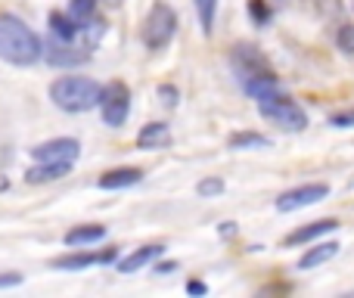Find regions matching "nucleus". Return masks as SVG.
<instances>
[{
	"instance_id": "1",
	"label": "nucleus",
	"mask_w": 354,
	"mask_h": 298,
	"mask_svg": "<svg viewBox=\"0 0 354 298\" xmlns=\"http://www.w3.org/2000/svg\"><path fill=\"white\" fill-rule=\"evenodd\" d=\"M44 59V41L22 16L0 12V62L28 68Z\"/></svg>"
},
{
	"instance_id": "2",
	"label": "nucleus",
	"mask_w": 354,
	"mask_h": 298,
	"mask_svg": "<svg viewBox=\"0 0 354 298\" xmlns=\"http://www.w3.org/2000/svg\"><path fill=\"white\" fill-rule=\"evenodd\" d=\"M100 93L103 84L87 75H59V78L50 84V100L59 112L68 115H84V112L97 109L100 106Z\"/></svg>"
},
{
	"instance_id": "3",
	"label": "nucleus",
	"mask_w": 354,
	"mask_h": 298,
	"mask_svg": "<svg viewBox=\"0 0 354 298\" xmlns=\"http://www.w3.org/2000/svg\"><path fill=\"white\" fill-rule=\"evenodd\" d=\"M258 112H261L264 122L274 124V128L283 131V134H301V131H308V124H311L308 109L295 97H289L286 91L258 100Z\"/></svg>"
},
{
	"instance_id": "4",
	"label": "nucleus",
	"mask_w": 354,
	"mask_h": 298,
	"mask_svg": "<svg viewBox=\"0 0 354 298\" xmlns=\"http://www.w3.org/2000/svg\"><path fill=\"white\" fill-rule=\"evenodd\" d=\"M177 28H180V19H177V10L165 0H156L149 6L147 19H143V28H140V37H143V47L159 53L165 50L168 44L177 37Z\"/></svg>"
},
{
	"instance_id": "5",
	"label": "nucleus",
	"mask_w": 354,
	"mask_h": 298,
	"mask_svg": "<svg viewBox=\"0 0 354 298\" xmlns=\"http://www.w3.org/2000/svg\"><path fill=\"white\" fill-rule=\"evenodd\" d=\"M131 106H134V97H131V87L124 81H109L103 84V93H100V118H103L106 128L118 131L128 124L131 118Z\"/></svg>"
},
{
	"instance_id": "6",
	"label": "nucleus",
	"mask_w": 354,
	"mask_h": 298,
	"mask_svg": "<svg viewBox=\"0 0 354 298\" xmlns=\"http://www.w3.org/2000/svg\"><path fill=\"white\" fill-rule=\"evenodd\" d=\"M326 196H330V183L308 180V183H299V187L283 189V193L274 199V208L280 214H292V212H301V208L317 205V202H324Z\"/></svg>"
},
{
	"instance_id": "7",
	"label": "nucleus",
	"mask_w": 354,
	"mask_h": 298,
	"mask_svg": "<svg viewBox=\"0 0 354 298\" xmlns=\"http://www.w3.org/2000/svg\"><path fill=\"white\" fill-rule=\"evenodd\" d=\"M118 261V249L109 245V249H68V255H59L50 261L53 270H62V274H78V270L97 268V264H115Z\"/></svg>"
},
{
	"instance_id": "8",
	"label": "nucleus",
	"mask_w": 354,
	"mask_h": 298,
	"mask_svg": "<svg viewBox=\"0 0 354 298\" xmlns=\"http://www.w3.org/2000/svg\"><path fill=\"white\" fill-rule=\"evenodd\" d=\"M44 59L53 68H75L91 59V50L81 41H59V37L50 35L47 41H44Z\"/></svg>"
},
{
	"instance_id": "9",
	"label": "nucleus",
	"mask_w": 354,
	"mask_h": 298,
	"mask_svg": "<svg viewBox=\"0 0 354 298\" xmlns=\"http://www.w3.org/2000/svg\"><path fill=\"white\" fill-rule=\"evenodd\" d=\"M230 68H233V75H236V81H245L258 72H270L274 66H270V59L255 44L243 41V44H233L230 47Z\"/></svg>"
},
{
	"instance_id": "10",
	"label": "nucleus",
	"mask_w": 354,
	"mask_h": 298,
	"mask_svg": "<svg viewBox=\"0 0 354 298\" xmlns=\"http://www.w3.org/2000/svg\"><path fill=\"white\" fill-rule=\"evenodd\" d=\"M339 218H317V221H308V224H299L295 230H289L283 236V245L286 249H305V245L317 243V239H326L339 230Z\"/></svg>"
},
{
	"instance_id": "11",
	"label": "nucleus",
	"mask_w": 354,
	"mask_h": 298,
	"mask_svg": "<svg viewBox=\"0 0 354 298\" xmlns=\"http://www.w3.org/2000/svg\"><path fill=\"white\" fill-rule=\"evenodd\" d=\"M28 156L35 162H78L81 143L75 137H53V140H44L37 147H31Z\"/></svg>"
},
{
	"instance_id": "12",
	"label": "nucleus",
	"mask_w": 354,
	"mask_h": 298,
	"mask_svg": "<svg viewBox=\"0 0 354 298\" xmlns=\"http://www.w3.org/2000/svg\"><path fill=\"white\" fill-rule=\"evenodd\" d=\"M339 249H342V243L333 236L326 239H317V243L305 245V252L299 255V261H295V268L299 270H314V268H324L326 261H333V258L339 255Z\"/></svg>"
},
{
	"instance_id": "13",
	"label": "nucleus",
	"mask_w": 354,
	"mask_h": 298,
	"mask_svg": "<svg viewBox=\"0 0 354 298\" xmlns=\"http://www.w3.org/2000/svg\"><path fill=\"white\" fill-rule=\"evenodd\" d=\"M165 255V245L162 243H149V245H140V249H134L131 255H118L115 261V270L118 274H137V270L143 268H153V261H159V258Z\"/></svg>"
},
{
	"instance_id": "14",
	"label": "nucleus",
	"mask_w": 354,
	"mask_h": 298,
	"mask_svg": "<svg viewBox=\"0 0 354 298\" xmlns=\"http://www.w3.org/2000/svg\"><path fill=\"white\" fill-rule=\"evenodd\" d=\"M143 180V168L137 165H122V168H109L100 174L97 187L106 189V193H118V189H131Z\"/></svg>"
},
{
	"instance_id": "15",
	"label": "nucleus",
	"mask_w": 354,
	"mask_h": 298,
	"mask_svg": "<svg viewBox=\"0 0 354 298\" xmlns=\"http://www.w3.org/2000/svg\"><path fill=\"white\" fill-rule=\"evenodd\" d=\"M239 87H243V93L249 100H264V97H270V93H280V91H286L283 87V81H280V75L270 68V72H258V75H252V78H245V81H239Z\"/></svg>"
},
{
	"instance_id": "16",
	"label": "nucleus",
	"mask_w": 354,
	"mask_h": 298,
	"mask_svg": "<svg viewBox=\"0 0 354 298\" xmlns=\"http://www.w3.org/2000/svg\"><path fill=\"white\" fill-rule=\"evenodd\" d=\"M72 165L75 162H35L22 177L31 187H41V183H53V180H62L66 174H72Z\"/></svg>"
},
{
	"instance_id": "17",
	"label": "nucleus",
	"mask_w": 354,
	"mask_h": 298,
	"mask_svg": "<svg viewBox=\"0 0 354 298\" xmlns=\"http://www.w3.org/2000/svg\"><path fill=\"white\" fill-rule=\"evenodd\" d=\"M171 143V124L168 122H149L137 131V149H165Z\"/></svg>"
},
{
	"instance_id": "18",
	"label": "nucleus",
	"mask_w": 354,
	"mask_h": 298,
	"mask_svg": "<svg viewBox=\"0 0 354 298\" xmlns=\"http://www.w3.org/2000/svg\"><path fill=\"white\" fill-rule=\"evenodd\" d=\"M106 239V227L103 224H78L72 227V230H66V236H62V243L68 245V249H84V245H97Z\"/></svg>"
},
{
	"instance_id": "19",
	"label": "nucleus",
	"mask_w": 354,
	"mask_h": 298,
	"mask_svg": "<svg viewBox=\"0 0 354 298\" xmlns=\"http://www.w3.org/2000/svg\"><path fill=\"white\" fill-rule=\"evenodd\" d=\"M47 28H50V35L59 37V41H78V35H81V22L68 16V10H53L50 12Z\"/></svg>"
},
{
	"instance_id": "20",
	"label": "nucleus",
	"mask_w": 354,
	"mask_h": 298,
	"mask_svg": "<svg viewBox=\"0 0 354 298\" xmlns=\"http://www.w3.org/2000/svg\"><path fill=\"white\" fill-rule=\"evenodd\" d=\"M227 147L233 152H255V149H270L274 140L268 134H261V131H233L227 137Z\"/></svg>"
},
{
	"instance_id": "21",
	"label": "nucleus",
	"mask_w": 354,
	"mask_h": 298,
	"mask_svg": "<svg viewBox=\"0 0 354 298\" xmlns=\"http://www.w3.org/2000/svg\"><path fill=\"white\" fill-rule=\"evenodd\" d=\"M218 3L221 0H193L196 19H199V28L205 37L214 35V19H218Z\"/></svg>"
},
{
	"instance_id": "22",
	"label": "nucleus",
	"mask_w": 354,
	"mask_h": 298,
	"mask_svg": "<svg viewBox=\"0 0 354 298\" xmlns=\"http://www.w3.org/2000/svg\"><path fill=\"white\" fill-rule=\"evenodd\" d=\"M245 12L255 28H268L274 22V3L270 0H245Z\"/></svg>"
},
{
	"instance_id": "23",
	"label": "nucleus",
	"mask_w": 354,
	"mask_h": 298,
	"mask_svg": "<svg viewBox=\"0 0 354 298\" xmlns=\"http://www.w3.org/2000/svg\"><path fill=\"white\" fill-rule=\"evenodd\" d=\"M66 10H68V16L78 19V22L84 25V22H91V19L100 12V0H68Z\"/></svg>"
},
{
	"instance_id": "24",
	"label": "nucleus",
	"mask_w": 354,
	"mask_h": 298,
	"mask_svg": "<svg viewBox=\"0 0 354 298\" xmlns=\"http://www.w3.org/2000/svg\"><path fill=\"white\" fill-rule=\"evenodd\" d=\"M333 44H336L345 56H354V22H339L336 28H333Z\"/></svg>"
},
{
	"instance_id": "25",
	"label": "nucleus",
	"mask_w": 354,
	"mask_h": 298,
	"mask_svg": "<svg viewBox=\"0 0 354 298\" xmlns=\"http://www.w3.org/2000/svg\"><path fill=\"white\" fill-rule=\"evenodd\" d=\"M224 187L227 183L221 180V177H202V180L196 183V196H199V199H214V196L224 193Z\"/></svg>"
},
{
	"instance_id": "26",
	"label": "nucleus",
	"mask_w": 354,
	"mask_h": 298,
	"mask_svg": "<svg viewBox=\"0 0 354 298\" xmlns=\"http://www.w3.org/2000/svg\"><path fill=\"white\" fill-rule=\"evenodd\" d=\"M326 124L336 131H351L354 128V106H348V109H336L326 115Z\"/></svg>"
},
{
	"instance_id": "27",
	"label": "nucleus",
	"mask_w": 354,
	"mask_h": 298,
	"mask_svg": "<svg viewBox=\"0 0 354 298\" xmlns=\"http://www.w3.org/2000/svg\"><path fill=\"white\" fill-rule=\"evenodd\" d=\"M156 97H159V103L165 106V109H174L177 103H180V91H177V84H159L156 87Z\"/></svg>"
},
{
	"instance_id": "28",
	"label": "nucleus",
	"mask_w": 354,
	"mask_h": 298,
	"mask_svg": "<svg viewBox=\"0 0 354 298\" xmlns=\"http://www.w3.org/2000/svg\"><path fill=\"white\" fill-rule=\"evenodd\" d=\"M16 286H22V274H12V270L0 274V289H16Z\"/></svg>"
},
{
	"instance_id": "29",
	"label": "nucleus",
	"mask_w": 354,
	"mask_h": 298,
	"mask_svg": "<svg viewBox=\"0 0 354 298\" xmlns=\"http://www.w3.org/2000/svg\"><path fill=\"white\" fill-rule=\"evenodd\" d=\"M177 268H180V264H177V261H162V258H159V261H153V274H159V277L174 274Z\"/></svg>"
},
{
	"instance_id": "30",
	"label": "nucleus",
	"mask_w": 354,
	"mask_h": 298,
	"mask_svg": "<svg viewBox=\"0 0 354 298\" xmlns=\"http://www.w3.org/2000/svg\"><path fill=\"white\" fill-rule=\"evenodd\" d=\"M239 233V227L233 224V221H221L218 224V236H224V239H233Z\"/></svg>"
},
{
	"instance_id": "31",
	"label": "nucleus",
	"mask_w": 354,
	"mask_h": 298,
	"mask_svg": "<svg viewBox=\"0 0 354 298\" xmlns=\"http://www.w3.org/2000/svg\"><path fill=\"white\" fill-rule=\"evenodd\" d=\"M187 292H189V295H205L208 286H205L202 280H187Z\"/></svg>"
}]
</instances>
